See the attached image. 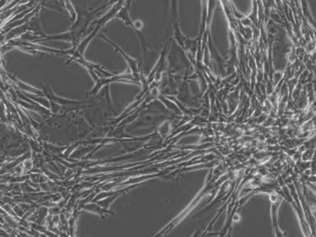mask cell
<instances>
[{
  "label": "cell",
  "instance_id": "6da1fadb",
  "mask_svg": "<svg viewBox=\"0 0 316 237\" xmlns=\"http://www.w3.org/2000/svg\"><path fill=\"white\" fill-rule=\"evenodd\" d=\"M101 37L103 38V39H104L105 41H107V42L109 43V44H110V45H111V46L117 51V52H119V53L122 54V57L125 59L126 61L128 63V66L130 67L131 70H132V72H133V76H134V78H135V79H137L139 76L137 61L135 60V59H132V58H131L129 55H128L124 51L122 50V48H120L119 46H117V45L115 44V43L112 42L111 40H109L108 38L105 37V36H103V35H101Z\"/></svg>",
  "mask_w": 316,
  "mask_h": 237
},
{
  "label": "cell",
  "instance_id": "7a4b0ae2",
  "mask_svg": "<svg viewBox=\"0 0 316 237\" xmlns=\"http://www.w3.org/2000/svg\"><path fill=\"white\" fill-rule=\"evenodd\" d=\"M13 79H14V82L16 83L17 85H19L21 89H23L25 91H29V92H32V93L40 94V91L37 89L33 88L30 85H26L25 83L21 82L19 80H17L16 78H13Z\"/></svg>",
  "mask_w": 316,
  "mask_h": 237
},
{
  "label": "cell",
  "instance_id": "3957f363",
  "mask_svg": "<svg viewBox=\"0 0 316 237\" xmlns=\"http://www.w3.org/2000/svg\"><path fill=\"white\" fill-rule=\"evenodd\" d=\"M66 2L67 8L69 12L70 15L72 16V21L76 20V12L74 11V8L72 7V3L70 2V0H65Z\"/></svg>",
  "mask_w": 316,
  "mask_h": 237
}]
</instances>
